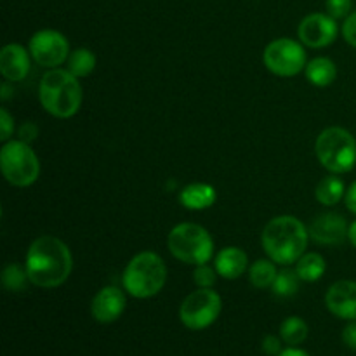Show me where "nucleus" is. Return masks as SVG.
<instances>
[{
  "label": "nucleus",
  "instance_id": "c85d7f7f",
  "mask_svg": "<svg viewBox=\"0 0 356 356\" xmlns=\"http://www.w3.org/2000/svg\"><path fill=\"white\" fill-rule=\"evenodd\" d=\"M343 37H344V40L348 42V44L356 47V10H355V13H351L350 16L344 19Z\"/></svg>",
  "mask_w": 356,
  "mask_h": 356
},
{
  "label": "nucleus",
  "instance_id": "cd10ccee",
  "mask_svg": "<svg viewBox=\"0 0 356 356\" xmlns=\"http://www.w3.org/2000/svg\"><path fill=\"white\" fill-rule=\"evenodd\" d=\"M14 132V120L6 108L0 110V141L7 143Z\"/></svg>",
  "mask_w": 356,
  "mask_h": 356
},
{
  "label": "nucleus",
  "instance_id": "c756f323",
  "mask_svg": "<svg viewBox=\"0 0 356 356\" xmlns=\"http://www.w3.org/2000/svg\"><path fill=\"white\" fill-rule=\"evenodd\" d=\"M263 351L268 356H278L284 351L282 350V341L277 336H273V334H270V336L263 339Z\"/></svg>",
  "mask_w": 356,
  "mask_h": 356
},
{
  "label": "nucleus",
  "instance_id": "39448f33",
  "mask_svg": "<svg viewBox=\"0 0 356 356\" xmlns=\"http://www.w3.org/2000/svg\"><path fill=\"white\" fill-rule=\"evenodd\" d=\"M318 162L332 174L351 172L356 165V139L343 127H329L316 138Z\"/></svg>",
  "mask_w": 356,
  "mask_h": 356
},
{
  "label": "nucleus",
  "instance_id": "f704fd0d",
  "mask_svg": "<svg viewBox=\"0 0 356 356\" xmlns=\"http://www.w3.org/2000/svg\"><path fill=\"white\" fill-rule=\"evenodd\" d=\"M348 240L356 247V221L350 225V232H348Z\"/></svg>",
  "mask_w": 356,
  "mask_h": 356
},
{
  "label": "nucleus",
  "instance_id": "b1692460",
  "mask_svg": "<svg viewBox=\"0 0 356 356\" xmlns=\"http://www.w3.org/2000/svg\"><path fill=\"white\" fill-rule=\"evenodd\" d=\"M299 282H302L299 278L298 271L296 270H282L278 271L277 278H275L273 285H271V291L277 298H292V296L298 294L299 291Z\"/></svg>",
  "mask_w": 356,
  "mask_h": 356
},
{
  "label": "nucleus",
  "instance_id": "412c9836",
  "mask_svg": "<svg viewBox=\"0 0 356 356\" xmlns=\"http://www.w3.org/2000/svg\"><path fill=\"white\" fill-rule=\"evenodd\" d=\"M68 72L73 73L76 79H83V76L90 75L96 68V54L90 49L80 47L70 52L68 56Z\"/></svg>",
  "mask_w": 356,
  "mask_h": 356
},
{
  "label": "nucleus",
  "instance_id": "c9c22d12",
  "mask_svg": "<svg viewBox=\"0 0 356 356\" xmlns=\"http://www.w3.org/2000/svg\"><path fill=\"white\" fill-rule=\"evenodd\" d=\"M9 96H10L9 87H7V83H3V86H2V99H3V101L9 99Z\"/></svg>",
  "mask_w": 356,
  "mask_h": 356
},
{
  "label": "nucleus",
  "instance_id": "6e6552de",
  "mask_svg": "<svg viewBox=\"0 0 356 356\" xmlns=\"http://www.w3.org/2000/svg\"><path fill=\"white\" fill-rule=\"evenodd\" d=\"M222 309L221 296L212 289H198L191 292L179 308V318L190 330H204L219 318Z\"/></svg>",
  "mask_w": 356,
  "mask_h": 356
},
{
  "label": "nucleus",
  "instance_id": "5701e85b",
  "mask_svg": "<svg viewBox=\"0 0 356 356\" xmlns=\"http://www.w3.org/2000/svg\"><path fill=\"white\" fill-rule=\"evenodd\" d=\"M275 261L271 259H257L249 270V282L256 289H268L273 285L278 271L275 266Z\"/></svg>",
  "mask_w": 356,
  "mask_h": 356
},
{
  "label": "nucleus",
  "instance_id": "72a5a7b5",
  "mask_svg": "<svg viewBox=\"0 0 356 356\" xmlns=\"http://www.w3.org/2000/svg\"><path fill=\"white\" fill-rule=\"evenodd\" d=\"M278 356H309L308 353H306L305 350H301V348H296V346H289L287 350L282 351L280 355Z\"/></svg>",
  "mask_w": 356,
  "mask_h": 356
},
{
  "label": "nucleus",
  "instance_id": "ddd939ff",
  "mask_svg": "<svg viewBox=\"0 0 356 356\" xmlns=\"http://www.w3.org/2000/svg\"><path fill=\"white\" fill-rule=\"evenodd\" d=\"M327 309L341 320H356V282L339 280L330 285L325 296Z\"/></svg>",
  "mask_w": 356,
  "mask_h": 356
},
{
  "label": "nucleus",
  "instance_id": "6ab92c4d",
  "mask_svg": "<svg viewBox=\"0 0 356 356\" xmlns=\"http://www.w3.org/2000/svg\"><path fill=\"white\" fill-rule=\"evenodd\" d=\"M346 195V186H344V181L341 177L327 176L316 184L315 197L316 200L322 205H327V207H332V205L339 204L341 200Z\"/></svg>",
  "mask_w": 356,
  "mask_h": 356
},
{
  "label": "nucleus",
  "instance_id": "a211bd4d",
  "mask_svg": "<svg viewBox=\"0 0 356 356\" xmlns=\"http://www.w3.org/2000/svg\"><path fill=\"white\" fill-rule=\"evenodd\" d=\"M306 79L316 87H327L336 80V63L329 58H315L306 65Z\"/></svg>",
  "mask_w": 356,
  "mask_h": 356
},
{
  "label": "nucleus",
  "instance_id": "aec40b11",
  "mask_svg": "<svg viewBox=\"0 0 356 356\" xmlns=\"http://www.w3.org/2000/svg\"><path fill=\"white\" fill-rule=\"evenodd\" d=\"M327 264L320 254L308 252L302 254L301 259L296 263V271L302 282H316L325 275Z\"/></svg>",
  "mask_w": 356,
  "mask_h": 356
},
{
  "label": "nucleus",
  "instance_id": "f257e3e1",
  "mask_svg": "<svg viewBox=\"0 0 356 356\" xmlns=\"http://www.w3.org/2000/svg\"><path fill=\"white\" fill-rule=\"evenodd\" d=\"M24 268L31 284L42 289H56L72 275L73 257L63 240L44 235L28 249Z\"/></svg>",
  "mask_w": 356,
  "mask_h": 356
},
{
  "label": "nucleus",
  "instance_id": "9d476101",
  "mask_svg": "<svg viewBox=\"0 0 356 356\" xmlns=\"http://www.w3.org/2000/svg\"><path fill=\"white\" fill-rule=\"evenodd\" d=\"M30 54L40 66L58 68L68 61L70 44L59 31L40 30L30 38Z\"/></svg>",
  "mask_w": 356,
  "mask_h": 356
},
{
  "label": "nucleus",
  "instance_id": "4468645a",
  "mask_svg": "<svg viewBox=\"0 0 356 356\" xmlns=\"http://www.w3.org/2000/svg\"><path fill=\"white\" fill-rule=\"evenodd\" d=\"M127 306L125 294L118 287H103L90 302L92 318L99 323H111L122 316Z\"/></svg>",
  "mask_w": 356,
  "mask_h": 356
},
{
  "label": "nucleus",
  "instance_id": "7c9ffc66",
  "mask_svg": "<svg viewBox=\"0 0 356 356\" xmlns=\"http://www.w3.org/2000/svg\"><path fill=\"white\" fill-rule=\"evenodd\" d=\"M17 134H19L21 141H24L30 145V143L35 141L38 136L37 124H33V122H24V124L19 127V131H17Z\"/></svg>",
  "mask_w": 356,
  "mask_h": 356
},
{
  "label": "nucleus",
  "instance_id": "dca6fc26",
  "mask_svg": "<svg viewBox=\"0 0 356 356\" xmlns=\"http://www.w3.org/2000/svg\"><path fill=\"white\" fill-rule=\"evenodd\" d=\"M249 268V257L238 247H226L216 257V271L226 280H236Z\"/></svg>",
  "mask_w": 356,
  "mask_h": 356
},
{
  "label": "nucleus",
  "instance_id": "20e7f679",
  "mask_svg": "<svg viewBox=\"0 0 356 356\" xmlns=\"http://www.w3.org/2000/svg\"><path fill=\"white\" fill-rule=\"evenodd\" d=\"M124 287L132 298L148 299L159 294L167 282V266L155 252H139L125 266Z\"/></svg>",
  "mask_w": 356,
  "mask_h": 356
},
{
  "label": "nucleus",
  "instance_id": "f8f14e48",
  "mask_svg": "<svg viewBox=\"0 0 356 356\" xmlns=\"http://www.w3.org/2000/svg\"><path fill=\"white\" fill-rule=\"evenodd\" d=\"M348 232H350V226L346 219L337 212H323L316 216L309 226V236L316 243L325 247L343 245L348 240Z\"/></svg>",
  "mask_w": 356,
  "mask_h": 356
},
{
  "label": "nucleus",
  "instance_id": "7ed1b4c3",
  "mask_svg": "<svg viewBox=\"0 0 356 356\" xmlns=\"http://www.w3.org/2000/svg\"><path fill=\"white\" fill-rule=\"evenodd\" d=\"M38 99L47 113L56 118H70L82 106L83 90L79 79L68 70L52 68L42 76Z\"/></svg>",
  "mask_w": 356,
  "mask_h": 356
},
{
  "label": "nucleus",
  "instance_id": "1a4fd4ad",
  "mask_svg": "<svg viewBox=\"0 0 356 356\" xmlns=\"http://www.w3.org/2000/svg\"><path fill=\"white\" fill-rule=\"evenodd\" d=\"M264 65L278 76H294L306 68V52L292 38H277L264 49Z\"/></svg>",
  "mask_w": 356,
  "mask_h": 356
},
{
  "label": "nucleus",
  "instance_id": "393cba45",
  "mask_svg": "<svg viewBox=\"0 0 356 356\" xmlns=\"http://www.w3.org/2000/svg\"><path fill=\"white\" fill-rule=\"evenodd\" d=\"M30 282L26 268L17 263H9L2 271V285L9 292H21Z\"/></svg>",
  "mask_w": 356,
  "mask_h": 356
},
{
  "label": "nucleus",
  "instance_id": "9b49d317",
  "mask_svg": "<svg viewBox=\"0 0 356 356\" xmlns=\"http://www.w3.org/2000/svg\"><path fill=\"white\" fill-rule=\"evenodd\" d=\"M337 23L332 16L322 13L308 14L299 23L298 33L305 45L312 49H322L337 38Z\"/></svg>",
  "mask_w": 356,
  "mask_h": 356
},
{
  "label": "nucleus",
  "instance_id": "0eeeda50",
  "mask_svg": "<svg viewBox=\"0 0 356 356\" xmlns=\"http://www.w3.org/2000/svg\"><path fill=\"white\" fill-rule=\"evenodd\" d=\"M0 167L2 174L13 186H31L40 176V162L30 145L21 139L7 141L0 149Z\"/></svg>",
  "mask_w": 356,
  "mask_h": 356
},
{
  "label": "nucleus",
  "instance_id": "473e14b6",
  "mask_svg": "<svg viewBox=\"0 0 356 356\" xmlns=\"http://www.w3.org/2000/svg\"><path fill=\"white\" fill-rule=\"evenodd\" d=\"M344 202H346V207L350 209L353 214H356V181L350 184V188L346 190V195H344Z\"/></svg>",
  "mask_w": 356,
  "mask_h": 356
},
{
  "label": "nucleus",
  "instance_id": "4be33fe9",
  "mask_svg": "<svg viewBox=\"0 0 356 356\" xmlns=\"http://www.w3.org/2000/svg\"><path fill=\"white\" fill-rule=\"evenodd\" d=\"M308 323L301 316H289L280 325V337L289 346H299L308 337Z\"/></svg>",
  "mask_w": 356,
  "mask_h": 356
},
{
  "label": "nucleus",
  "instance_id": "2eb2a0df",
  "mask_svg": "<svg viewBox=\"0 0 356 356\" xmlns=\"http://www.w3.org/2000/svg\"><path fill=\"white\" fill-rule=\"evenodd\" d=\"M30 56L19 44H9L0 51V73L9 82H21L30 72Z\"/></svg>",
  "mask_w": 356,
  "mask_h": 356
},
{
  "label": "nucleus",
  "instance_id": "423d86ee",
  "mask_svg": "<svg viewBox=\"0 0 356 356\" xmlns=\"http://www.w3.org/2000/svg\"><path fill=\"white\" fill-rule=\"evenodd\" d=\"M167 245L176 259L186 264H207L214 254V240L211 233L195 222H181L170 229Z\"/></svg>",
  "mask_w": 356,
  "mask_h": 356
},
{
  "label": "nucleus",
  "instance_id": "a878e982",
  "mask_svg": "<svg viewBox=\"0 0 356 356\" xmlns=\"http://www.w3.org/2000/svg\"><path fill=\"white\" fill-rule=\"evenodd\" d=\"M218 271L212 270L209 264H198L193 271V282L198 285V289H212L216 284Z\"/></svg>",
  "mask_w": 356,
  "mask_h": 356
},
{
  "label": "nucleus",
  "instance_id": "f3484780",
  "mask_svg": "<svg viewBox=\"0 0 356 356\" xmlns=\"http://www.w3.org/2000/svg\"><path fill=\"white\" fill-rule=\"evenodd\" d=\"M216 198H218V193H216L214 186L207 183L188 184L179 193L181 205L188 209V211H205V209H211L216 204Z\"/></svg>",
  "mask_w": 356,
  "mask_h": 356
},
{
  "label": "nucleus",
  "instance_id": "f03ea898",
  "mask_svg": "<svg viewBox=\"0 0 356 356\" xmlns=\"http://www.w3.org/2000/svg\"><path fill=\"white\" fill-rule=\"evenodd\" d=\"M309 229L294 216L273 218L263 229L261 245L264 252L277 264H294L306 254Z\"/></svg>",
  "mask_w": 356,
  "mask_h": 356
},
{
  "label": "nucleus",
  "instance_id": "bb28decb",
  "mask_svg": "<svg viewBox=\"0 0 356 356\" xmlns=\"http://www.w3.org/2000/svg\"><path fill=\"white\" fill-rule=\"evenodd\" d=\"M325 7L329 16H332L334 19H343L351 14L353 2L351 0H327Z\"/></svg>",
  "mask_w": 356,
  "mask_h": 356
},
{
  "label": "nucleus",
  "instance_id": "2f4dec72",
  "mask_svg": "<svg viewBox=\"0 0 356 356\" xmlns=\"http://www.w3.org/2000/svg\"><path fill=\"white\" fill-rule=\"evenodd\" d=\"M343 343L346 344L350 350L356 351V320L355 322L348 323L343 329Z\"/></svg>",
  "mask_w": 356,
  "mask_h": 356
}]
</instances>
